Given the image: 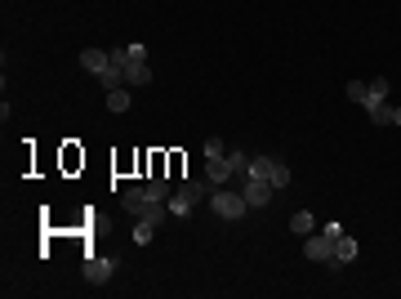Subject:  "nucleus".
<instances>
[{
  "label": "nucleus",
  "mask_w": 401,
  "mask_h": 299,
  "mask_svg": "<svg viewBox=\"0 0 401 299\" xmlns=\"http://www.w3.org/2000/svg\"><path fill=\"white\" fill-rule=\"evenodd\" d=\"M121 210L134 214V219H152L156 228L169 219V201H156L147 188H130V192H121Z\"/></svg>",
  "instance_id": "obj_1"
},
{
  "label": "nucleus",
  "mask_w": 401,
  "mask_h": 299,
  "mask_svg": "<svg viewBox=\"0 0 401 299\" xmlns=\"http://www.w3.org/2000/svg\"><path fill=\"white\" fill-rule=\"evenodd\" d=\"M209 192H214V183H209V179H183L174 192H169V214L187 219V214H192V205L200 197H209Z\"/></svg>",
  "instance_id": "obj_2"
},
{
  "label": "nucleus",
  "mask_w": 401,
  "mask_h": 299,
  "mask_svg": "<svg viewBox=\"0 0 401 299\" xmlns=\"http://www.w3.org/2000/svg\"><path fill=\"white\" fill-rule=\"evenodd\" d=\"M209 205H214V214H223V219H245V210H250V201H245L241 192H232L227 183L209 192Z\"/></svg>",
  "instance_id": "obj_3"
},
{
  "label": "nucleus",
  "mask_w": 401,
  "mask_h": 299,
  "mask_svg": "<svg viewBox=\"0 0 401 299\" xmlns=\"http://www.w3.org/2000/svg\"><path fill=\"white\" fill-rule=\"evenodd\" d=\"M241 197L250 201V210H263V205L276 197V188L267 179H259V174H241Z\"/></svg>",
  "instance_id": "obj_4"
},
{
  "label": "nucleus",
  "mask_w": 401,
  "mask_h": 299,
  "mask_svg": "<svg viewBox=\"0 0 401 299\" xmlns=\"http://www.w3.org/2000/svg\"><path fill=\"white\" fill-rule=\"evenodd\" d=\"M303 255L312 259V264H330L334 259V241L326 232H308V241H303Z\"/></svg>",
  "instance_id": "obj_5"
},
{
  "label": "nucleus",
  "mask_w": 401,
  "mask_h": 299,
  "mask_svg": "<svg viewBox=\"0 0 401 299\" xmlns=\"http://www.w3.org/2000/svg\"><path fill=\"white\" fill-rule=\"evenodd\" d=\"M85 282H94V286H107L112 282V273H116V259H99V255H90L85 259Z\"/></svg>",
  "instance_id": "obj_6"
},
{
  "label": "nucleus",
  "mask_w": 401,
  "mask_h": 299,
  "mask_svg": "<svg viewBox=\"0 0 401 299\" xmlns=\"http://www.w3.org/2000/svg\"><path fill=\"white\" fill-rule=\"evenodd\" d=\"M205 179L214 183V188H223V183H232V179H236L232 161H227V156H205Z\"/></svg>",
  "instance_id": "obj_7"
},
{
  "label": "nucleus",
  "mask_w": 401,
  "mask_h": 299,
  "mask_svg": "<svg viewBox=\"0 0 401 299\" xmlns=\"http://www.w3.org/2000/svg\"><path fill=\"white\" fill-rule=\"evenodd\" d=\"M352 259H357V241H352V237H348V232H343V237H339V241H334V259H330V264H326V268H330V273H339V268H348V264H352Z\"/></svg>",
  "instance_id": "obj_8"
},
{
  "label": "nucleus",
  "mask_w": 401,
  "mask_h": 299,
  "mask_svg": "<svg viewBox=\"0 0 401 299\" xmlns=\"http://www.w3.org/2000/svg\"><path fill=\"white\" fill-rule=\"evenodd\" d=\"M81 68L94 72V76H103V72L112 68V50H85V54H81Z\"/></svg>",
  "instance_id": "obj_9"
},
{
  "label": "nucleus",
  "mask_w": 401,
  "mask_h": 299,
  "mask_svg": "<svg viewBox=\"0 0 401 299\" xmlns=\"http://www.w3.org/2000/svg\"><path fill=\"white\" fill-rule=\"evenodd\" d=\"M134 85H152V68H147V63H130V68H125V90H134Z\"/></svg>",
  "instance_id": "obj_10"
},
{
  "label": "nucleus",
  "mask_w": 401,
  "mask_h": 299,
  "mask_svg": "<svg viewBox=\"0 0 401 299\" xmlns=\"http://www.w3.org/2000/svg\"><path fill=\"white\" fill-rule=\"evenodd\" d=\"M366 85H370V99H366V107H370V103H384V99H388V90H393V81H388V76H370Z\"/></svg>",
  "instance_id": "obj_11"
},
{
  "label": "nucleus",
  "mask_w": 401,
  "mask_h": 299,
  "mask_svg": "<svg viewBox=\"0 0 401 299\" xmlns=\"http://www.w3.org/2000/svg\"><path fill=\"white\" fill-rule=\"evenodd\" d=\"M366 116H370V125H393V107H388V99L384 103H370Z\"/></svg>",
  "instance_id": "obj_12"
},
{
  "label": "nucleus",
  "mask_w": 401,
  "mask_h": 299,
  "mask_svg": "<svg viewBox=\"0 0 401 299\" xmlns=\"http://www.w3.org/2000/svg\"><path fill=\"white\" fill-rule=\"evenodd\" d=\"M272 165H276V156H250V170H245V174H259V179H272Z\"/></svg>",
  "instance_id": "obj_13"
},
{
  "label": "nucleus",
  "mask_w": 401,
  "mask_h": 299,
  "mask_svg": "<svg viewBox=\"0 0 401 299\" xmlns=\"http://www.w3.org/2000/svg\"><path fill=\"white\" fill-rule=\"evenodd\" d=\"M107 107L112 112H130L134 107V103H130V90L125 85H121V90H107Z\"/></svg>",
  "instance_id": "obj_14"
},
{
  "label": "nucleus",
  "mask_w": 401,
  "mask_h": 299,
  "mask_svg": "<svg viewBox=\"0 0 401 299\" xmlns=\"http://www.w3.org/2000/svg\"><path fill=\"white\" fill-rule=\"evenodd\" d=\"M147 192H152V197H156V201H169V192H174V188H169V179H165V174H152Z\"/></svg>",
  "instance_id": "obj_15"
},
{
  "label": "nucleus",
  "mask_w": 401,
  "mask_h": 299,
  "mask_svg": "<svg viewBox=\"0 0 401 299\" xmlns=\"http://www.w3.org/2000/svg\"><path fill=\"white\" fill-rule=\"evenodd\" d=\"M267 183H272L276 192H281V188H290V165H285V161H276V165H272V179H267Z\"/></svg>",
  "instance_id": "obj_16"
},
{
  "label": "nucleus",
  "mask_w": 401,
  "mask_h": 299,
  "mask_svg": "<svg viewBox=\"0 0 401 299\" xmlns=\"http://www.w3.org/2000/svg\"><path fill=\"white\" fill-rule=\"evenodd\" d=\"M99 81H103V90H121V85H125V68H107Z\"/></svg>",
  "instance_id": "obj_17"
},
{
  "label": "nucleus",
  "mask_w": 401,
  "mask_h": 299,
  "mask_svg": "<svg viewBox=\"0 0 401 299\" xmlns=\"http://www.w3.org/2000/svg\"><path fill=\"white\" fill-rule=\"evenodd\" d=\"M152 232H156V223H152V219H138V223H134V241H138V246H147Z\"/></svg>",
  "instance_id": "obj_18"
},
{
  "label": "nucleus",
  "mask_w": 401,
  "mask_h": 299,
  "mask_svg": "<svg viewBox=\"0 0 401 299\" xmlns=\"http://www.w3.org/2000/svg\"><path fill=\"white\" fill-rule=\"evenodd\" d=\"M227 161H232V170H236V179H241L245 170H250V156L241 152V147H232V152H227Z\"/></svg>",
  "instance_id": "obj_19"
},
{
  "label": "nucleus",
  "mask_w": 401,
  "mask_h": 299,
  "mask_svg": "<svg viewBox=\"0 0 401 299\" xmlns=\"http://www.w3.org/2000/svg\"><path fill=\"white\" fill-rule=\"evenodd\" d=\"M290 228L299 232V237H308V232H312V214H308V210H299V214L290 219Z\"/></svg>",
  "instance_id": "obj_20"
},
{
  "label": "nucleus",
  "mask_w": 401,
  "mask_h": 299,
  "mask_svg": "<svg viewBox=\"0 0 401 299\" xmlns=\"http://www.w3.org/2000/svg\"><path fill=\"white\" fill-rule=\"evenodd\" d=\"M348 99L352 103H366L370 99V85H366V81H352V85H348Z\"/></svg>",
  "instance_id": "obj_21"
},
{
  "label": "nucleus",
  "mask_w": 401,
  "mask_h": 299,
  "mask_svg": "<svg viewBox=\"0 0 401 299\" xmlns=\"http://www.w3.org/2000/svg\"><path fill=\"white\" fill-rule=\"evenodd\" d=\"M205 156H227L223 152V138H205Z\"/></svg>",
  "instance_id": "obj_22"
},
{
  "label": "nucleus",
  "mask_w": 401,
  "mask_h": 299,
  "mask_svg": "<svg viewBox=\"0 0 401 299\" xmlns=\"http://www.w3.org/2000/svg\"><path fill=\"white\" fill-rule=\"evenodd\" d=\"M321 232H326L330 241H339V237H343V223H326V228H321Z\"/></svg>",
  "instance_id": "obj_23"
},
{
  "label": "nucleus",
  "mask_w": 401,
  "mask_h": 299,
  "mask_svg": "<svg viewBox=\"0 0 401 299\" xmlns=\"http://www.w3.org/2000/svg\"><path fill=\"white\" fill-rule=\"evenodd\" d=\"M393 125H401V107H393Z\"/></svg>",
  "instance_id": "obj_24"
}]
</instances>
